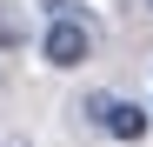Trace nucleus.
I'll return each instance as SVG.
<instances>
[{
    "instance_id": "obj_5",
    "label": "nucleus",
    "mask_w": 153,
    "mask_h": 147,
    "mask_svg": "<svg viewBox=\"0 0 153 147\" xmlns=\"http://www.w3.org/2000/svg\"><path fill=\"white\" fill-rule=\"evenodd\" d=\"M140 7H146V14H153V0H140Z\"/></svg>"
},
{
    "instance_id": "obj_1",
    "label": "nucleus",
    "mask_w": 153,
    "mask_h": 147,
    "mask_svg": "<svg viewBox=\"0 0 153 147\" xmlns=\"http://www.w3.org/2000/svg\"><path fill=\"white\" fill-rule=\"evenodd\" d=\"M87 54H93V20H80V14H47L40 60L47 67H80Z\"/></svg>"
},
{
    "instance_id": "obj_4",
    "label": "nucleus",
    "mask_w": 153,
    "mask_h": 147,
    "mask_svg": "<svg viewBox=\"0 0 153 147\" xmlns=\"http://www.w3.org/2000/svg\"><path fill=\"white\" fill-rule=\"evenodd\" d=\"M7 147H33V140H7Z\"/></svg>"
},
{
    "instance_id": "obj_2",
    "label": "nucleus",
    "mask_w": 153,
    "mask_h": 147,
    "mask_svg": "<svg viewBox=\"0 0 153 147\" xmlns=\"http://www.w3.org/2000/svg\"><path fill=\"white\" fill-rule=\"evenodd\" d=\"M100 127H107L113 140H140L146 134V107L140 100H107V107H100Z\"/></svg>"
},
{
    "instance_id": "obj_3",
    "label": "nucleus",
    "mask_w": 153,
    "mask_h": 147,
    "mask_svg": "<svg viewBox=\"0 0 153 147\" xmlns=\"http://www.w3.org/2000/svg\"><path fill=\"white\" fill-rule=\"evenodd\" d=\"M20 40H27V34H20V20H13V14H0V54H13Z\"/></svg>"
}]
</instances>
